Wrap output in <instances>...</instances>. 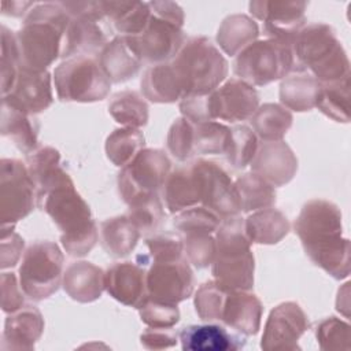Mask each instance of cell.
<instances>
[{"label": "cell", "instance_id": "obj_34", "mask_svg": "<svg viewBox=\"0 0 351 351\" xmlns=\"http://www.w3.org/2000/svg\"><path fill=\"white\" fill-rule=\"evenodd\" d=\"M258 23L248 15L233 14L226 16L218 27L217 43L229 56H236L247 45L258 40Z\"/></svg>", "mask_w": 351, "mask_h": 351}, {"label": "cell", "instance_id": "obj_13", "mask_svg": "<svg viewBox=\"0 0 351 351\" xmlns=\"http://www.w3.org/2000/svg\"><path fill=\"white\" fill-rule=\"evenodd\" d=\"M37 206V191L26 163L14 158L0 162V219L15 225Z\"/></svg>", "mask_w": 351, "mask_h": 351}, {"label": "cell", "instance_id": "obj_41", "mask_svg": "<svg viewBox=\"0 0 351 351\" xmlns=\"http://www.w3.org/2000/svg\"><path fill=\"white\" fill-rule=\"evenodd\" d=\"M221 218L204 206H193L174 214L173 225L181 236L213 234L219 226Z\"/></svg>", "mask_w": 351, "mask_h": 351}, {"label": "cell", "instance_id": "obj_25", "mask_svg": "<svg viewBox=\"0 0 351 351\" xmlns=\"http://www.w3.org/2000/svg\"><path fill=\"white\" fill-rule=\"evenodd\" d=\"M106 271L86 261H77L67 266L63 273L62 287L75 302L90 303L97 300L104 288Z\"/></svg>", "mask_w": 351, "mask_h": 351}, {"label": "cell", "instance_id": "obj_7", "mask_svg": "<svg viewBox=\"0 0 351 351\" xmlns=\"http://www.w3.org/2000/svg\"><path fill=\"white\" fill-rule=\"evenodd\" d=\"M151 11L144 30L126 37L129 45L143 63L170 62L188 38L184 26V11L174 1H148Z\"/></svg>", "mask_w": 351, "mask_h": 351}, {"label": "cell", "instance_id": "obj_43", "mask_svg": "<svg viewBox=\"0 0 351 351\" xmlns=\"http://www.w3.org/2000/svg\"><path fill=\"white\" fill-rule=\"evenodd\" d=\"M258 145V136L251 128L245 125L230 128V141L225 154L228 162L234 169H244L245 166L251 165Z\"/></svg>", "mask_w": 351, "mask_h": 351}, {"label": "cell", "instance_id": "obj_32", "mask_svg": "<svg viewBox=\"0 0 351 351\" xmlns=\"http://www.w3.org/2000/svg\"><path fill=\"white\" fill-rule=\"evenodd\" d=\"M103 11L118 36H136L144 30L151 11L145 1H101Z\"/></svg>", "mask_w": 351, "mask_h": 351}, {"label": "cell", "instance_id": "obj_28", "mask_svg": "<svg viewBox=\"0 0 351 351\" xmlns=\"http://www.w3.org/2000/svg\"><path fill=\"white\" fill-rule=\"evenodd\" d=\"M321 82L306 70H293L281 80L280 101L289 111H310L315 107Z\"/></svg>", "mask_w": 351, "mask_h": 351}, {"label": "cell", "instance_id": "obj_9", "mask_svg": "<svg viewBox=\"0 0 351 351\" xmlns=\"http://www.w3.org/2000/svg\"><path fill=\"white\" fill-rule=\"evenodd\" d=\"M293 67L295 59L291 47L271 38L255 40L240 51L233 62L236 78L252 86H263L282 80Z\"/></svg>", "mask_w": 351, "mask_h": 351}, {"label": "cell", "instance_id": "obj_52", "mask_svg": "<svg viewBox=\"0 0 351 351\" xmlns=\"http://www.w3.org/2000/svg\"><path fill=\"white\" fill-rule=\"evenodd\" d=\"M26 296L21 288L19 278L11 271L1 273V310L7 314L14 313L25 306Z\"/></svg>", "mask_w": 351, "mask_h": 351}, {"label": "cell", "instance_id": "obj_2", "mask_svg": "<svg viewBox=\"0 0 351 351\" xmlns=\"http://www.w3.org/2000/svg\"><path fill=\"white\" fill-rule=\"evenodd\" d=\"M37 207L60 230V243L69 255L85 256L96 245L99 230L90 207L77 192L66 170L37 193Z\"/></svg>", "mask_w": 351, "mask_h": 351}, {"label": "cell", "instance_id": "obj_33", "mask_svg": "<svg viewBox=\"0 0 351 351\" xmlns=\"http://www.w3.org/2000/svg\"><path fill=\"white\" fill-rule=\"evenodd\" d=\"M141 93L152 103H174L182 97L170 62L149 66L141 77Z\"/></svg>", "mask_w": 351, "mask_h": 351}, {"label": "cell", "instance_id": "obj_53", "mask_svg": "<svg viewBox=\"0 0 351 351\" xmlns=\"http://www.w3.org/2000/svg\"><path fill=\"white\" fill-rule=\"evenodd\" d=\"M178 108L182 117L188 118L189 121L199 123V122H208L214 121L210 112V103H208V93L207 95H189L180 99Z\"/></svg>", "mask_w": 351, "mask_h": 351}, {"label": "cell", "instance_id": "obj_3", "mask_svg": "<svg viewBox=\"0 0 351 351\" xmlns=\"http://www.w3.org/2000/svg\"><path fill=\"white\" fill-rule=\"evenodd\" d=\"M69 22L62 3H37L15 32L21 66L44 71L59 59Z\"/></svg>", "mask_w": 351, "mask_h": 351}, {"label": "cell", "instance_id": "obj_27", "mask_svg": "<svg viewBox=\"0 0 351 351\" xmlns=\"http://www.w3.org/2000/svg\"><path fill=\"white\" fill-rule=\"evenodd\" d=\"M162 196L170 214H177L200 203L199 185L192 162L169 173L162 186Z\"/></svg>", "mask_w": 351, "mask_h": 351}, {"label": "cell", "instance_id": "obj_17", "mask_svg": "<svg viewBox=\"0 0 351 351\" xmlns=\"http://www.w3.org/2000/svg\"><path fill=\"white\" fill-rule=\"evenodd\" d=\"M308 326V318L298 303H280L266 319L261 347L265 351L299 350L298 341Z\"/></svg>", "mask_w": 351, "mask_h": 351}, {"label": "cell", "instance_id": "obj_30", "mask_svg": "<svg viewBox=\"0 0 351 351\" xmlns=\"http://www.w3.org/2000/svg\"><path fill=\"white\" fill-rule=\"evenodd\" d=\"M99 233L103 250L112 258L128 256L141 237L140 230L126 214L104 219Z\"/></svg>", "mask_w": 351, "mask_h": 351}, {"label": "cell", "instance_id": "obj_40", "mask_svg": "<svg viewBox=\"0 0 351 351\" xmlns=\"http://www.w3.org/2000/svg\"><path fill=\"white\" fill-rule=\"evenodd\" d=\"M195 123V122H193ZM230 141V128L217 121L193 125L195 155H225Z\"/></svg>", "mask_w": 351, "mask_h": 351}, {"label": "cell", "instance_id": "obj_54", "mask_svg": "<svg viewBox=\"0 0 351 351\" xmlns=\"http://www.w3.org/2000/svg\"><path fill=\"white\" fill-rule=\"evenodd\" d=\"M178 333L171 328L148 326L140 336V343L147 350H163L177 344Z\"/></svg>", "mask_w": 351, "mask_h": 351}, {"label": "cell", "instance_id": "obj_4", "mask_svg": "<svg viewBox=\"0 0 351 351\" xmlns=\"http://www.w3.org/2000/svg\"><path fill=\"white\" fill-rule=\"evenodd\" d=\"M291 49L295 59L293 70H306L321 84L350 75L348 55L335 29L326 23L304 25L296 34Z\"/></svg>", "mask_w": 351, "mask_h": 351}, {"label": "cell", "instance_id": "obj_20", "mask_svg": "<svg viewBox=\"0 0 351 351\" xmlns=\"http://www.w3.org/2000/svg\"><path fill=\"white\" fill-rule=\"evenodd\" d=\"M252 173L276 186L288 184L298 171V158L291 147L280 141H263L251 162Z\"/></svg>", "mask_w": 351, "mask_h": 351}, {"label": "cell", "instance_id": "obj_55", "mask_svg": "<svg viewBox=\"0 0 351 351\" xmlns=\"http://www.w3.org/2000/svg\"><path fill=\"white\" fill-rule=\"evenodd\" d=\"M36 1H3L1 3V12L3 15L8 16H26L29 11L36 5Z\"/></svg>", "mask_w": 351, "mask_h": 351}, {"label": "cell", "instance_id": "obj_49", "mask_svg": "<svg viewBox=\"0 0 351 351\" xmlns=\"http://www.w3.org/2000/svg\"><path fill=\"white\" fill-rule=\"evenodd\" d=\"M145 245L154 262L174 261L184 256V243L180 233L158 232L145 239Z\"/></svg>", "mask_w": 351, "mask_h": 351}, {"label": "cell", "instance_id": "obj_18", "mask_svg": "<svg viewBox=\"0 0 351 351\" xmlns=\"http://www.w3.org/2000/svg\"><path fill=\"white\" fill-rule=\"evenodd\" d=\"M208 103L214 121L240 122L254 115L259 107V93L255 86L243 80L230 78L208 93Z\"/></svg>", "mask_w": 351, "mask_h": 351}, {"label": "cell", "instance_id": "obj_12", "mask_svg": "<svg viewBox=\"0 0 351 351\" xmlns=\"http://www.w3.org/2000/svg\"><path fill=\"white\" fill-rule=\"evenodd\" d=\"M170 171L171 162L165 151L159 148L141 149L118 173L117 184L121 199L132 206L158 195Z\"/></svg>", "mask_w": 351, "mask_h": 351}, {"label": "cell", "instance_id": "obj_46", "mask_svg": "<svg viewBox=\"0 0 351 351\" xmlns=\"http://www.w3.org/2000/svg\"><path fill=\"white\" fill-rule=\"evenodd\" d=\"M1 96H5L18 75L21 63L15 38V32L1 25Z\"/></svg>", "mask_w": 351, "mask_h": 351}, {"label": "cell", "instance_id": "obj_14", "mask_svg": "<svg viewBox=\"0 0 351 351\" xmlns=\"http://www.w3.org/2000/svg\"><path fill=\"white\" fill-rule=\"evenodd\" d=\"M192 166L197 178L200 204L215 213L221 219L241 213V204L234 181L215 160L196 159Z\"/></svg>", "mask_w": 351, "mask_h": 351}, {"label": "cell", "instance_id": "obj_5", "mask_svg": "<svg viewBox=\"0 0 351 351\" xmlns=\"http://www.w3.org/2000/svg\"><path fill=\"white\" fill-rule=\"evenodd\" d=\"M239 214L221 219L215 230V256L211 263L214 280L226 289L250 291L254 287L255 261Z\"/></svg>", "mask_w": 351, "mask_h": 351}, {"label": "cell", "instance_id": "obj_10", "mask_svg": "<svg viewBox=\"0 0 351 351\" xmlns=\"http://www.w3.org/2000/svg\"><path fill=\"white\" fill-rule=\"evenodd\" d=\"M63 262V252L53 241L37 240L27 245L19 266L23 293L34 302L53 295L62 285Z\"/></svg>", "mask_w": 351, "mask_h": 351}, {"label": "cell", "instance_id": "obj_47", "mask_svg": "<svg viewBox=\"0 0 351 351\" xmlns=\"http://www.w3.org/2000/svg\"><path fill=\"white\" fill-rule=\"evenodd\" d=\"M193 122L185 117L177 118L167 132V149L180 162H186L193 154Z\"/></svg>", "mask_w": 351, "mask_h": 351}, {"label": "cell", "instance_id": "obj_26", "mask_svg": "<svg viewBox=\"0 0 351 351\" xmlns=\"http://www.w3.org/2000/svg\"><path fill=\"white\" fill-rule=\"evenodd\" d=\"M96 59L111 84H121L133 78L143 64L126 37L118 34L103 47Z\"/></svg>", "mask_w": 351, "mask_h": 351}, {"label": "cell", "instance_id": "obj_8", "mask_svg": "<svg viewBox=\"0 0 351 351\" xmlns=\"http://www.w3.org/2000/svg\"><path fill=\"white\" fill-rule=\"evenodd\" d=\"M70 14L66 29L62 59L96 55L115 37L100 1H60Z\"/></svg>", "mask_w": 351, "mask_h": 351}, {"label": "cell", "instance_id": "obj_11", "mask_svg": "<svg viewBox=\"0 0 351 351\" xmlns=\"http://www.w3.org/2000/svg\"><path fill=\"white\" fill-rule=\"evenodd\" d=\"M53 84L62 101L93 103L106 99L111 81L96 56H74L60 62L53 70Z\"/></svg>", "mask_w": 351, "mask_h": 351}, {"label": "cell", "instance_id": "obj_22", "mask_svg": "<svg viewBox=\"0 0 351 351\" xmlns=\"http://www.w3.org/2000/svg\"><path fill=\"white\" fill-rule=\"evenodd\" d=\"M184 351H236L245 346V336L217 324L184 326L178 333Z\"/></svg>", "mask_w": 351, "mask_h": 351}, {"label": "cell", "instance_id": "obj_24", "mask_svg": "<svg viewBox=\"0 0 351 351\" xmlns=\"http://www.w3.org/2000/svg\"><path fill=\"white\" fill-rule=\"evenodd\" d=\"M262 313L263 306L256 295L229 289L219 321L244 336H254L261 329Z\"/></svg>", "mask_w": 351, "mask_h": 351}, {"label": "cell", "instance_id": "obj_6", "mask_svg": "<svg viewBox=\"0 0 351 351\" xmlns=\"http://www.w3.org/2000/svg\"><path fill=\"white\" fill-rule=\"evenodd\" d=\"M170 64L182 97L211 93L226 80L229 73L228 60L206 36L188 37Z\"/></svg>", "mask_w": 351, "mask_h": 351}, {"label": "cell", "instance_id": "obj_39", "mask_svg": "<svg viewBox=\"0 0 351 351\" xmlns=\"http://www.w3.org/2000/svg\"><path fill=\"white\" fill-rule=\"evenodd\" d=\"M145 148V137L140 129L118 128L106 138V155L118 167L128 165L141 149Z\"/></svg>", "mask_w": 351, "mask_h": 351}, {"label": "cell", "instance_id": "obj_15", "mask_svg": "<svg viewBox=\"0 0 351 351\" xmlns=\"http://www.w3.org/2000/svg\"><path fill=\"white\" fill-rule=\"evenodd\" d=\"M195 288V276L186 256L174 261L154 262L147 270L148 298L178 304L188 299Z\"/></svg>", "mask_w": 351, "mask_h": 351}, {"label": "cell", "instance_id": "obj_50", "mask_svg": "<svg viewBox=\"0 0 351 351\" xmlns=\"http://www.w3.org/2000/svg\"><path fill=\"white\" fill-rule=\"evenodd\" d=\"M182 243L188 262L196 269H204L213 263L215 256V237L213 234H185Z\"/></svg>", "mask_w": 351, "mask_h": 351}, {"label": "cell", "instance_id": "obj_37", "mask_svg": "<svg viewBox=\"0 0 351 351\" xmlns=\"http://www.w3.org/2000/svg\"><path fill=\"white\" fill-rule=\"evenodd\" d=\"M350 75L333 81L324 82L319 86L315 107L328 118L348 123L350 122Z\"/></svg>", "mask_w": 351, "mask_h": 351}, {"label": "cell", "instance_id": "obj_29", "mask_svg": "<svg viewBox=\"0 0 351 351\" xmlns=\"http://www.w3.org/2000/svg\"><path fill=\"white\" fill-rule=\"evenodd\" d=\"M38 130L40 123L36 115L1 101V136L8 137L19 151L29 155L38 148Z\"/></svg>", "mask_w": 351, "mask_h": 351}, {"label": "cell", "instance_id": "obj_38", "mask_svg": "<svg viewBox=\"0 0 351 351\" xmlns=\"http://www.w3.org/2000/svg\"><path fill=\"white\" fill-rule=\"evenodd\" d=\"M241 211L251 213L276 204V188L255 173H245L236 181Z\"/></svg>", "mask_w": 351, "mask_h": 351}, {"label": "cell", "instance_id": "obj_1", "mask_svg": "<svg viewBox=\"0 0 351 351\" xmlns=\"http://www.w3.org/2000/svg\"><path fill=\"white\" fill-rule=\"evenodd\" d=\"M293 230L310 261L336 280L350 274V240L343 236L340 208L325 199L303 204Z\"/></svg>", "mask_w": 351, "mask_h": 351}, {"label": "cell", "instance_id": "obj_19", "mask_svg": "<svg viewBox=\"0 0 351 351\" xmlns=\"http://www.w3.org/2000/svg\"><path fill=\"white\" fill-rule=\"evenodd\" d=\"M52 81L48 70L34 71L21 66L11 90L1 96V101L32 115L43 112L53 101Z\"/></svg>", "mask_w": 351, "mask_h": 351}, {"label": "cell", "instance_id": "obj_48", "mask_svg": "<svg viewBox=\"0 0 351 351\" xmlns=\"http://www.w3.org/2000/svg\"><path fill=\"white\" fill-rule=\"evenodd\" d=\"M137 310L140 319L151 328H173L180 321V310L177 304L147 298Z\"/></svg>", "mask_w": 351, "mask_h": 351}, {"label": "cell", "instance_id": "obj_36", "mask_svg": "<svg viewBox=\"0 0 351 351\" xmlns=\"http://www.w3.org/2000/svg\"><path fill=\"white\" fill-rule=\"evenodd\" d=\"M108 112L114 121L125 128L140 129L148 122V104L143 95L136 90L115 93L108 103Z\"/></svg>", "mask_w": 351, "mask_h": 351}, {"label": "cell", "instance_id": "obj_21", "mask_svg": "<svg viewBox=\"0 0 351 351\" xmlns=\"http://www.w3.org/2000/svg\"><path fill=\"white\" fill-rule=\"evenodd\" d=\"M104 288L117 302L138 308L148 298L147 269L133 262L114 263L106 270Z\"/></svg>", "mask_w": 351, "mask_h": 351}, {"label": "cell", "instance_id": "obj_45", "mask_svg": "<svg viewBox=\"0 0 351 351\" xmlns=\"http://www.w3.org/2000/svg\"><path fill=\"white\" fill-rule=\"evenodd\" d=\"M315 337L321 350H350L351 326L337 317H328L317 325Z\"/></svg>", "mask_w": 351, "mask_h": 351}, {"label": "cell", "instance_id": "obj_16", "mask_svg": "<svg viewBox=\"0 0 351 351\" xmlns=\"http://www.w3.org/2000/svg\"><path fill=\"white\" fill-rule=\"evenodd\" d=\"M250 14L263 21V33L266 38L292 45L296 34L307 25L304 11L306 1H266L255 0L248 4Z\"/></svg>", "mask_w": 351, "mask_h": 351}, {"label": "cell", "instance_id": "obj_35", "mask_svg": "<svg viewBox=\"0 0 351 351\" xmlns=\"http://www.w3.org/2000/svg\"><path fill=\"white\" fill-rule=\"evenodd\" d=\"M292 112L282 104L265 103L250 118L252 130L263 141H280L292 126Z\"/></svg>", "mask_w": 351, "mask_h": 351}, {"label": "cell", "instance_id": "obj_51", "mask_svg": "<svg viewBox=\"0 0 351 351\" xmlns=\"http://www.w3.org/2000/svg\"><path fill=\"white\" fill-rule=\"evenodd\" d=\"M15 225H1V250H0V266L1 269L12 267L22 256L25 241L14 230Z\"/></svg>", "mask_w": 351, "mask_h": 351}, {"label": "cell", "instance_id": "obj_31", "mask_svg": "<svg viewBox=\"0 0 351 351\" xmlns=\"http://www.w3.org/2000/svg\"><path fill=\"white\" fill-rule=\"evenodd\" d=\"M245 233L251 243L277 244L289 232L287 215L273 207L254 211L244 219Z\"/></svg>", "mask_w": 351, "mask_h": 351}, {"label": "cell", "instance_id": "obj_23", "mask_svg": "<svg viewBox=\"0 0 351 351\" xmlns=\"http://www.w3.org/2000/svg\"><path fill=\"white\" fill-rule=\"evenodd\" d=\"M41 311L32 304L10 313L1 336L3 350H33L44 332Z\"/></svg>", "mask_w": 351, "mask_h": 351}, {"label": "cell", "instance_id": "obj_44", "mask_svg": "<svg viewBox=\"0 0 351 351\" xmlns=\"http://www.w3.org/2000/svg\"><path fill=\"white\" fill-rule=\"evenodd\" d=\"M225 287L218 284L215 280L203 282L195 292V311L203 321L221 319L225 298L228 295Z\"/></svg>", "mask_w": 351, "mask_h": 351}, {"label": "cell", "instance_id": "obj_42", "mask_svg": "<svg viewBox=\"0 0 351 351\" xmlns=\"http://www.w3.org/2000/svg\"><path fill=\"white\" fill-rule=\"evenodd\" d=\"M126 215L136 225L140 233L147 237L158 233L166 221V213L159 195H154L129 206Z\"/></svg>", "mask_w": 351, "mask_h": 351}]
</instances>
